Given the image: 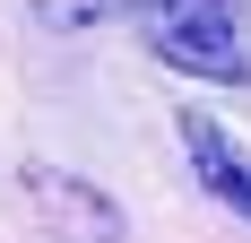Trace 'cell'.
<instances>
[{
	"label": "cell",
	"mask_w": 251,
	"mask_h": 243,
	"mask_svg": "<svg viewBox=\"0 0 251 243\" xmlns=\"http://www.w3.org/2000/svg\"><path fill=\"white\" fill-rule=\"evenodd\" d=\"M139 26H148V52L182 78H251V52H243V0H130Z\"/></svg>",
	"instance_id": "1"
},
{
	"label": "cell",
	"mask_w": 251,
	"mask_h": 243,
	"mask_svg": "<svg viewBox=\"0 0 251 243\" xmlns=\"http://www.w3.org/2000/svg\"><path fill=\"white\" fill-rule=\"evenodd\" d=\"M182 148H191L200 191H208V200H226L234 217H251V156L226 139V122H208L200 104H182Z\"/></svg>",
	"instance_id": "2"
},
{
	"label": "cell",
	"mask_w": 251,
	"mask_h": 243,
	"mask_svg": "<svg viewBox=\"0 0 251 243\" xmlns=\"http://www.w3.org/2000/svg\"><path fill=\"white\" fill-rule=\"evenodd\" d=\"M26 191H35V209H44L52 226H78L70 243H113L122 235V209L104 191H87L78 174H52V165H26Z\"/></svg>",
	"instance_id": "3"
},
{
	"label": "cell",
	"mask_w": 251,
	"mask_h": 243,
	"mask_svg": "<svg viewBox=\"0 0 251 243\" xmlns=\"http://www.w3.org/2000/svg\"><path fill=\"white\" fill-rule=\"evenodd\" d=\"M130 0H35V18L61 26V35H78V26H104V18H122Z\"/></svg>",
	"instance_id": "4"
}]
</instances>
